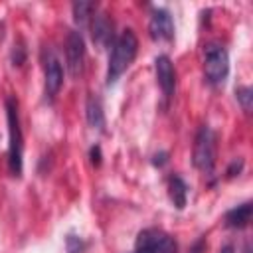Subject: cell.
Listing matches in <instances>:
<instances>
[{"instance_id": "1", "label": "cell", "mask_w": 253, "mask_h": 253, "mask_svg": "<svg viewBox=\"0 0 253 253\" xmlns=\"http://www.w3.org/2000/svg\"><path fill=\"white\" fill-rule=\"evenodd\" d=\"M138 51V40L132 30H125L119 38H115L111 45V55H109V67H107V83H115L134 61Z\"/></svg>"}, {"instance_id": "2", "label": "cell", "mask_w": 253, "mask_h": 253, "mask_svg": "<svg viewBox=\"0 0 253 253\" xmlns=\"http://www.w3.org/2000/svg\"><path fill=\"white\" fill-rule=\"evenodd\" d=\"M6 119H8V134H10V144H8V164L10 172L14 176L22 174V152H24V136H22V126H20V115H18V103L14 97L6 99Z\"/></svg>"}, {"instance_id": "3", "label": "cell", "mask_w": 253, "mask_h": 253, "mask_svg": "<svg viewBox=\"0 0 253 253\" xmlns=\"http://www.w3.org/2000/svg\"><path fill=\"white\" fill-rule=\"evenodd\" d=\"M204 73L211 85H219L225 81L229 73V57L221 43H206L204 45Z\"/></svg>"}, {"instance_id": "4", "label": "cell", "mask_w": 253, "mask_h": 253, "mask_svg": "<svg viewBox=\"0 0 253 253\" xmlns=\"http://www.w3.org/2000/svg\"><path fill=\"white\" fill-rule=\"evenodd\" d=\"M194 166L202 172H211L215 164V134L213 130L204 125L200 126L196 140H194V152H192Z\"/></svg>"}, {"instance_id": "5", "label": "cell", "mask_w": 253, "mask_h": 253, "mask_svg": "<svg viewBox=\"0 0 253 253\" xmlns=\"http://www.w3.org/2000/svg\"><path fill=\"white\" fill-rule=\"evenodd\" d=\"M134 253H176V241L162 229H144L136 237Z\"/></svg>"}, {"instance_id": "6", "label": "cell", "mask_w": 253, "mask_h": 253, "mask_svg": "<svg viewBox=\"0 0 253 253\" xmlns=\"http://www.w3.org/2000/svg\"><path fill=\"white\" fill-rule=\"evenodd\" d=\"M65 57H67V69L71 77H77L83 69V59H85V42L81 32L71 30L65 40Z\"/></svg>"}, {"instance_id": "7", "label": "cell", "mask_w": 253, "mask_h": 253, "mask_svg": "<svg viewBox=\"0 0 253 253\" xmlns=\"http://www.w3.org/2000/svg\"><path fill=\"white\" fill-rule=\"evenodd\" d=\"M148 32H150V38L152 40H158V42H168L174 38V22H172V16L168 10L164 8H156L150 16V22H148Z\"/></svg>"}, {"instance_id": "8", "label": "cell", "mask_w": 253, "mask_h": 253, "mask_svg": "<svg viewBox=\"0 0 253 253\" xmlns=\"http://www.w3.org/2000/svg\"><path fill=\"white\" fill-rule=\"evenodd\" d=\"M63 85V69L59 63V57L53 49H47L45 53V93L49 99H55L59 89Z\"/></svg>"}, {"instance_id": "9", "label": "cell", "mask_w": 253, "mask_h": 253, "mask_svg": "<svg viewBox=\"0 0 253 253\" xmlns=\"http://www.w3.org/2000/svg\"><path fill=\"white\" fill-rule=\"evenodd\" d=\"M154 69H156V79H158V85H160L164 97L170 99L176 91V73H174V65H172L170 57L158 55L154 59Z\"/></svg>"}, {"instance_id": "10", "label": "cell", "mask_w": 253, "mask_h": 253, "mask_svg": "<svg viewBox=\"0 0 253 253\" xmlns=\"http://www.w3.org/2000/svg\"><path fill=\"white\" fill-rule=\"evenodd\" d=\"M91 38L99 47H109L115 42V32H113V22L107 14H97L93 16L91 24Z\"/></svg>"}, {"instance_id": "11", "label": "cell", "mask_w": 253, "mask_h": 253, "mask_svg": "<svg viewBox=\"0 0 253 253\" xmlns=\"http://www.w3.org/2000/svg\"><path fill=\"white\" fill-rule=\"evenodd\" d=\"M251 213H253V204L245 202V204H241V206H237L225 213V225L233 227V229H241V227L249 225Z\"/></svg>"}, {"instance_id": "12", "label": "cell", "mask_w": 253, "mask_h": 253, "mask_svg": "<svg viewBox=\"0 0 253 253\" xmlns=\"http://www.w3.org/2000/svg\"><path fill=\"white\" fill-rule=\"evenodd\" d=\"M85 111H87V123H89V126H91V128H97V130H105V113H103V105H101V101H99L95 95H91V97L87 99Z\"/></svg>"}, {"instance_id": "13", "label": "cell", "mask_w": 253, "mask_h": 253, "mask_svg": "<svg viewBox=\"0 0 253 253\" xmlns=\"http://www.w3.org/2000/svg\"><path fill=\"white\" fill-rule=\"evenodd\" d=\"M168 194H170V200L172 204L182 210L186 206V200H188V186L186 182L180 178V176H170L168 180Z\"/></svg>"}, {"instance_id": "14", "label": "cell", "mask_w": 253, "mask_h": 253, "mask_svg": "<svg viewBox=\"0 0 253 253\" xmlns=\"http://www.w3.org/2000/svg\"><path fill=\"white\" fill-rule=\"evenodd\" d=\"M93 10H95V4H93V2H81V0L75 2V4H73V20H75V24L85 26V24L89 22Z\"/></svg>"}, {"instance_id": "15", "label": "cell", "mask_w": 253, "mask_h": 253, "mask_svg": "<svg viewBox=\"0 0 253 253\" xmlns=\"http://www.w3.org/2000/svg\"><path fill=\"white\" fill-rule=\"evenodd\" d=\"M235 97H237L239 105L243 107V111H251V103H253V89L251 87H239V89H235Z\"/></svg>"}, {"instance_id": "16", "label": "cell", "mask_w": 253, "mask_h": 253, "mask_svg": "<svg viewBox=\"0 0 253 253\" xmlns=\"http://www.w3.org/2000/svg\"><path fill=\"white\" fill-rule=\"evenodd\" d=\"M83 249H85V243L79 237H75V235L67 237V253H81Z\"/></svg>"}, {"instance_id": "17", "label": "cell", "mask_w": 253, "mask_h": 253, "mask_svg": "<svg viewBox=\"0 0 253 253\" xmlns=\"http://www.w3.org/2000/svg\"><path fill=\"white\" fill-rule=\"evenodd\" d=\"M241 168H243V160H241V158H235V160L229 164V168H227V176L231 178V176L239 174V172H241Z\"/></svg>"}, {"instance_id": "18", "label": "cell", "mask_w": 253, "mask_h": 253, "mask_svg": "<svg viewBox=\"0 0 253 253\" xmlns=\"http://www.w3.org/2000/svg\"><path fill=\"white\" fill-rule=\"evenodd\" d=\"M204 251H206V237H200V239L192 245L190 253H204Z\"/></svg>"}, {"instance_id": "19", "label": "cell", "mask_w": 253, "mask_h": 253, "mask_svg": "<svg viewBox=\"0 0 253 253\" xmlns=\"http://www.w3.org/2000/svg\"><path fill=\"white\" fill-rule=\"evenodd\" d=\"M89 156H91V162H93L95 166L101 164V148H99V146H93L91 152H89Z\"/></svg>"}, {"instance_id": "20", "label": "cell", "mask_w": 253, "mask_h": 253, "mask_svg": "<svg viewBox=\"0 0 253 253\" xmlns=\"http://www.w3.org/2000/svg\"><path fill=\"white\" fill-rule=\"evenodd\" d=\"M166 160H168V154L166 152H160V154H154V166H164L166 164Z\"/></svg>"}, {"instance_id": "21", "label": "cell", "mask_w": 253, "mask_h": 253, "mask_svg": "<svg viewBox=\"0 0 253 253\" xmlns=\"http://www.w3.org/2000/svg\"><path fill=\"white\" fill-rule=\"evenodd\" d=\"M219 253H233V247H231V245H225V247H223Z\"/></svg>"}, {"instance_id": "22", "label": "cell", "mask_w": 253, "mask_h": 253, "mask_svg": "<svg viewBox=\"0 0 253 253\" xmlns=\"http://www.w3.org/2000/svg\"><path fill=\"white\" fill-rule=\"evenodd\" d=\"M245 253H251V251H249V245H247V247H245Z\"/></svg>"}]
</instances>
